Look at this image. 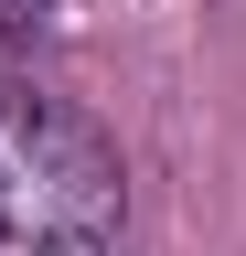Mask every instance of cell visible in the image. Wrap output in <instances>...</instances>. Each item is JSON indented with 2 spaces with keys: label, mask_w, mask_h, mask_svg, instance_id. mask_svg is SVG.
I'll return each mask as SVG.
<instances>
[{
  "label": "cell",
  "mask_w": 246,
  "mask_h": 256,
  "mask_svg": "<svg viewBox=\"0 0 246 256\" xmlns=\"http://www.w3.org/2000/svg\"><path fill=\"white\" fill-rule=\"evenodd\" d=\"M129 171L54 96L0 86V256H118Z\"/></svg>",
  "instance_id": "1"
},
{
  "label": "cell",
  "mask_w": 246,
  "mask_h": 256,
  "mask_svg": "<svg viewBox=\"0 0 246 256\" xmlns=\"http://www.w3.org/2000/svg\"><path fill=\"white\" fill-rule=\"evenodd\" d=\"M43 11H54V0H0V43L22 54V43H33V32H43Z\"/></svg>",
  "instance_id": "2"
}]
</instances>
